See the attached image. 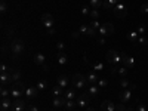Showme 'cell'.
<instances>
[{
    "instance_id": "obj_53",
    "label": "cell",
    "mask_w": 148,
    "mask_h": 111,
    "mask_svg": "<svg viewBox=\"0 0 148 111\" xmlns=\"http://www.w3.org/2000/svg\"><path fill=\"white\" fill-rule=\"evenodd\" d=\"M86 111H95V110H93L92 107H88V108H86Z\"/></svg>"
},
{
    "instance_id": "obj_48",
    "label": "cell",
    "mask_w": 148,
    "mask_h": 111,
    "mask_svg": "<svg viewBox=\"0 0 148 111\" xmlns=\"http://www.w3.org/2000/svg\"><path fill=\"white\" fill-rule=\"evenodd\" d=\"M6 71H9L8 67H6V64H2V65H0V73H6Z\"/></svg>"
},
{
    "instance_id": "obj_19",
    "label": "cell",
    "mask_w": 148,
    "mask_h": 111,
    "mask_svg": "<svg viewBox=\"0 0 148 111\" xmlns=\"http://www.w3.org/2000/svg\"><path fill=\"white\" fill-rule=\"evenodd\" d=\"M56 59H58V64L59 65H65L68 62V55L65 52H58L56 53Z\"/></svg>"
},
{
    "instance_id": "obj_1",
    "label": "cell",
    "mask_w": 148,
    "mask_h": 111,
    "mask_svg": "<svg viewBox=\"0 0 148 111\" xmlns=\"http://www.w3.org/2000/svg\"><path fill=\"white\" fill-rule=\"evenodd\" d=\"M71 83H73V88L84 90L86 88H88L89 82H88V79H86V76H83V74H74L73 79H71Z\"/></svg>"
},
{
    "instance_id": "obj_47",
    "label": "cell",
    "mask_w": 148,
    "mask_h": 111,
    "mask_svg": "<svg viewBox=\"0 0 148 111\" xmlns=\"http://www.w3.org/2000/svg\"><path fill=\"white\" fill-rule=\"evenodd\" d=\"M25 111H39V108H37V107H34V105H31V104H28Z\"/></svg>"
},
{
    "instance_id": "obj_33",
    "label": "cell",
    "mask_w": 148,
    "mask_h": 111,
    "mask_svg": "<svg viewBox=\"0 0 148 111\" xmlns=\"http://www.w3.org/2000/svg\"><path fill=\"white\" fill-rule=\"evenodd\" d=\"M0 96L2 98H10V90L6 89L5 86H2V89H0Z\"/></svg>"
},
{
    "instance_id": "obj_54",
    "label": "cell",
    "mask_w": 148,
    "mask_h": 111,
    "mask_svg": "<svg viewBox=\"0 0 148 111\" xmlns=\"http://www.w3.org/2000/svg\"><path fill=\"white\" fill-rule=\"evenodd\" d=\"M73 111H80V110H77V108H76V110H73Z\"/></svg>"
},
{
    "instance_id": "obj_35",
    "label": "cell",
    "mask_w": 148,
    "mask_h": 111,
    "mask_svg": "<svg viewBox=\"0 0 148 111\" xmlns=\"http://www.w3.org/2000/svg\"><path fill=\"white\" fill-rule=\"evenodd\" d=\"M90 67H92V70H95V71H102V70H104V64H102V62H93Z\"/></svg>"
},
{
    "instance_id": "obj_41",
    "label": "cell",
    "mask_w": 148,
    "mask_h": 111,
    "mask_svg": "<svg viewBox=\"0 0 148 111\" xmlns=\"http://www.w3.org/2000/svg\"><path fill=\"white\" fill-rule=\"evenodd\" d=\"M64 49H65L64 42H58V43H56V51H58V52H64Z\"/></svg>"
},
{
    "instance_id": "obj_20",
    "label": "cell",
    "mask_w": 148,
    "mask_h": 111,
    "mask_svg": "<svg viewBox=\"0 0 148 111\" xmlns=\"http://www.w3.org/2000/svg\"><path fill=\"white\" fill-rule=\"evenodd\" d=\"M33 61H34V64H36V65H42V67H43V65H45L46 58H45V55H43V53H40V52H39V53H36V55L33 56Z\"/></svg>"
},
{
    "instance_id": "obj_49",
    "label": "cell",
    "mask_w": 148,
    "mask_h": 111,
    "mask_svg": "<svg viewBox=\"0 0 148 111\" xmlns=\"http://www.w3.org/2000/svg\"><path fill=\"white\" fill-rule=\"evenodd\" d=\"M98 45H105V37H99V39H98Z\"/></svg>"
},
{
    "instance_id": "obj_3",
    "label": "cell",
    "mask_w": 148,
    "mask_h": 111,
    "mask_svg": "<svg viewBox=\"0 0 148 111\" xmlns=\"http://www.w3.org/2000/svg\"><path fill=\"white\" fill-rule=\"evenodd\" d=\"M9 47H10L12 55H14V56H19L24 52V42L19 40V39H14V40L10 42Z\"/></svg>"
},
{
    "instance_id": "obj_13",
    "label": "cell",
    "mask_w": 148,
    "mask_h": 111,
    "mask_svg": "<svg viewBox=\"0 0 148 111\" xmlns=\"http://www.w3.org/2000/svg\"><path fill=\"white\" fill-rule=\"evenodd\" d=\"M119 98H120V102H121V104H127V102L132 99V92H130L129 89H125L123 92H120Z\"/></svg>"
},
{
    "instance_id": "obj_27",
    "label": "cell",
    "mask_w": 148,
    "mask_h": 111,
    "mask_svg": "<svg viewBox=\"0 0 148 111\" xmlns=\"http://www.w3.org/2000/svg\"><path fill=\"white\" fill-rule=\"evenodd\" d=\"M138 37H139V34H138L136 31H129V33H127V39H129L133 45H136V42H138Z\"/></svg>"
},
{
    "instance_id": "obj_51",
    "label": "cell",
    "mask_w": 148,
    "mask_h": 111,
    "mask_svg": "<svg viewBox=\"0 0 148 111\" xmlns=\"http://www.w3.org/2000/svg\"><path fill=\"white\" fill-rule=\"evenodd\" d=\"M79 36H80V31H79V30L73 33V37H74V39H77V37H79Z\"/></svg>"
},
{
    "instance_id": "obj_28",
    "label": "cell",
    "mask_w": 148,
    "mask_h": 111,
    "mask_svg": "<svg viewBox=\"0 0 148 111\" xmlns=\"http://www.w3.org/2000/svg\"><path fill=\"white\" fill-rule=\"evenodd\" d=\"M89 5H90V8H93V9H99V8L104 6V0H90Z\"/></svg>"
},
{
    "instance_id": "obj_17",
    "label": "cell",
    "mask_w": 148,
    "mask_h": 111,
    "mask_svg": "<svg viewBox=\"0 0 148 111\" xmlns=\"http://www.w3.org/2000/svg\"><path fill=\"white\" fill-rule=\"evenodd\" d=\"M86 79H88V82H89L90 84H96V83H98V80H99L101 77L98 76V74H96L95 71H89L88 74H86Z\"/></svg>"
},
{
    "instance_id": "obj_5",
    "label": "cell",
    "mask_w": 148,
    "mask_h": 111,
    "mask_svg": "<svg viewBox=\"0 0 148 111\" xmlns=\"http://www.w3.org/2000/svg\"><path fill=\"white\" fill-rule=\"evenodd\" d=\"M113 12H114V15H116L117 18H125V16L127 15V6H126V3H125V2L117 3V5L113 8Z\"/></svg>"
},
{
    "instance_id": "obj_42",
    "label": "cell",
    "mask_w": 148,
    "mask_h": 111,
    "mask_svg": "<svg viewBox=\"0 0 148 111\" xmlns=\"http://www.w3.org/2000/svg\"><path fill=\"white\" fill-rule=\"evenodd\" d=\"M88 28H89V25H86V24H82L80 28H79L80 34H86V33H88Z\"/></svg>"
},
{
    "instance_id": "obj_24",
    "label": "cell",
    "mask_w": 148,
    "mask_h": 111,
    "mask_svg": "<svg viewBox=\"0 0 148 111\" xmlns=\"http://www.w3.org/2000/svg\"><path fill=\"white\" fill-rule=\"evenodd\" d=\"M99 90H101V88L98 84H90L89 88H88V93L92 95V96H96L98 93H99Z\"/></svg>"
},
{
    "instance_id": "obj_22",
    "label": "cell",
    "mask_w": 148,
    "mask_h": 111,
    "mask_svg": "<svg viewBox=\"0 0 148 111\" xmlns=\"http://www.w3.org/2000/svg\"><path fill=\"white\" fill-rule=\"evenodd\" d=\"M9 73H10V79H12V82H14V83L19 82V79H21V71H19V70L10 68V70H9Z\"/></svg>"
},
{
    "instance_id": "obj_38",
    "label": "cell",
    "mask_w": 148,
    "mask_h": 111,
    "mask_svg": "<svg viewBox=\"0 0 148 111\" xmlns=\"http://www.w3.org/2000/svg\"><path fill=\"white\" fill-rule=\"evenodd\" d=\"M6 10H8V2H6V0H2V2H0V12L5 14Z\"/></svg>"
},
{
    "instance_id": "obj_45",
    "label": "cell",
    "mask_w": 148,
    "mask_h": 111,
    "mask_svg": "<svg viewBox=\"0 0 148 111\" xmlns=\"http://www.w3.org/2000/svg\"><path fill=\"white\" fill-rule=\"evenodd\" d=\"M127 107H125V104H116V111H126Z\"/></svg>"
},
{
    "instance_id": "obj_32",
    "label": "cell",
    "mask_w": 148,
    "mask_h": 111,
    "mask_svg": "<svg viewBox=\"0 0 148 111\" xmlns=\"http://www.w3.org/2000/svg\"><path fill=\"white\" fill-rule=\"evenodd\" d=\"M120 86H121L123 89H127V88H130L132 84L129 83V80H127L126 77H121V79H120Z\"/></svg>"
},
{
    "instance_id": "obj_36",
    "label": "cell",
    "mask_w": 148,
    "mask_h": 111,
    "mask_svg": "<svg viewBox=\"0 0 148 111\" xmlns=\"http://www.w3.org/2000/svg\"><path fill=\"white\" fill-rule=\"evenodd\" d=\"M89 25H90L92 28H95V30L98 31V30H99V28H101V25H102V24H101L99 21H98V19H92V22L89 24Z\"/></svg>"
},
{
    "instance_id": "obj_10",
    "label": "cell",
    "mask_w": 148,
    "mask_h": 111,
    "mask_svg": "<svg viewBox=\"0 0 148 111\" xmlns=\"http://www.w3.org/2000/svg\"><path fill=\"white\" fill-rule=\"evenodd\" d=\"M121 53V64L125 65V67H127V68H133L135 67V59H133V56H129V55H126L125 52H120Z\"/></svg>"
},
{
    "instance_id": "obj_15",
    "label": "cell",
    "mask_w": 148,
    "mask_h": 111,
    "mask_svg": "<svg viewBox=\"0 0 148 111\" xmlns=\"http://www.w3.org/2000/svg\"><path fill=\"white\" fill-rule=\"evenodd\" d=\"M101 111H116V104L108 101V99H105L101 104Z\"/></svg>"
},
{
    "instance_id": "obj_18",
    "label": "cell",
    "mask_w": 148,
    "mask_h": 111,
    "mask_svg": "<svg viewBox=\"0 0 148 111\" xmlns=\"http://www.w3.org/2000/svg\"><path fill=\"white\" fill-rule=\"evenodd\" d=\"M0 83H2V86H6V84L12 83L10 73H9V71H6V73H0Z\"/></svg>"
},
{
    "instance_id": "obj_52",
    "label": "cell",
    "mask_w": 148,
    "mask_h": 111,
    "mask_svg": "<svg viewBox=\"0 0 148 111\" xmlns=\"http://www.w3.org/2000/svg\"><path fill=\"white\" fill-rule=\"evenodd\" d=\"M12 34H14V28L9 27V28H8V36H12Z\"/></svg>"
},
{
    "instance_id": "obj_37",
    "label": "cell",
    "mask_w": 148,
    "mask_h": 111,
    "mask_svg": "<svg viewBox=\"0 0 148 111\" xmlns=\"http://www.w3.org/2000/svg\"><path fill=\"white\" fill-rule=\"evenodd\" d=\"M147 42H148L147 36H139V37H138V42H136V45H139V46H145V45H147Z\"/></svg>"
},
{
    "instance_id": "obj_43",
    "label": "cell",
    "mask_w": 148,
    "mask_h": 111,
    "mask_svg": "<svg viewBox=\"0 0 148 111\" xmlns=\"http://www.w3.org/2000/svg\"><path fill=\"white\" fill-rule=\"evenodd\" d=\"M98 86H99V88L102 89V88H105V86L108 84V82L105 80V79H99V80H98V83H96Z\"/></svg>"
},
{
    "instance_id": "obj_14",
    "label": "cell",
    "mask_w": 148,
    "mask_h": 111,
    "mask_svg": "<svg viewBox=\"0 0 148 111\" xmlns=\"http://www.w3.org/2000/svg\"><path fill=\"white\" fill-rule=\"evenodd\" d=\"M65 96H58V98H53V101H52V105L53 108H64L65 107Z\"/></svg>"
},
{
    "instance_id": "obj_4",
    "label": "cell",
    "mask_w": 148,
    "mask_h": 111,
    "mask_svg": "<svg viewBox=\"0 0 148 111\" xmlns=\"http://www.w3.org/2000/svg\"><path fill=\"white\" fill-rule=\"evenodd\" d=\"M105 59L108 61L110 64H113V65H119V64L121 62V53H120V52H117V51H114V49H111V51H108V52H107Z\"/></svg>"
},
{
    "instance_id": "obj_46",
    "label": "cell",
    "mask_w": 148,
    "mask_h": 111,
    "mask_svg": "<svg viewBox=\"0 0 148 111\" xmlns=\"http://www.w3.org/2000/svg\"><path fill=\"white\" fill-rule=\"evenodd\" d=\"M136 111H147V107H145L142 102H139L138 107H136Z\"/></svg>"
},
{
    "instance_id": "obj_26",
    "label": "cell",
    "mask_w": 148,
    "mask_h": 111,
    "mask_svg": "<svg viewBox=\"0 0 148 111\" xmlns=\"http://www.w3.org/2000/svg\"><path fill=\"white\" fill-rule=\"evenodd\" d=\"M120 2H123V0H105V2H104V8L105 9H113Z\"/></svg>"
},
{
    "instance_id": "obj_2",
    "label": "cell",
    "mask_w": 148,
    "mask_h": 111,
    "mask_svg": "<svg viewBox=\"0 0 148 111\" xmlns=\"http://www.w3.org/2000/svg\"><path fill=\"white\" fill-rule=\"evenodd\" d=\"M25 86H24V83L19 80L16 83H14V86L10 88V98L12 99H18V98H22V95L25 93Z\"/></svg>"
},
{
    "instance_id": "obj_8",
    "label": "cell",
    "mask_w": 148,
    "mask_h": 111,
    "mask_svg": "<svg viewBox=\"0 0 148 111\" xmlns=\"http://www.w3.org/2000/svg\"><path fill=\"white\" fill-rule=\"evenodd\" d=\"M77 107L79 108H88L89 104H90V98H89V93H82L80 96H77Z\"/></svg>"
},
{
    "instance_id": "obj_44",
    "label": "cell",
    "mask_w": 148,
    "mask_h": 111,
    "mask_svg": "<svg viewBox=\"0 0 148 111\" xmlns=\"http://www.w3.org/2000/svg\"><path fill=\"white\" fill-rule=\"evenodd\" d=\"M139 12H141V14H144V15H147V14H148V3L142 5V6L139 8Z\"/></svg>"
},
{
    "instance_id": "obj_50",
    "label": "cell",
    "mask_w": 148,
    "mask_h": 111,
    "mask_svg": "<svg viewBox=\"0 0 148 111\" xmlns=\"http://www.w3.org/2000/svg\"><path fill=\"white\" fill-rule=\"evenodd\" d=\"M47 34H49V36L55 34V27H52V28H47Z\"/></svg>"
},
{
    "instance_id": "obj_25",
    "label": "cell",
    "mask_w": 148,
    "mask_h": 111,
    "mask_svg": "<svg viewBox=\"0 0 148 111\" xmlns=\"http://www.w3.org/2000/svg\"><path fill=\"white\" fill-rule=\"evenodd\" d=\"M65 110H68V111H73V110H76L77 108V102H76V99H67V102H65V107H64Z\"/></svg>"
},
{
    "instance_id": "obj_39",
    "label": "cell",
    "mask_w": 148,
    "mask_h": 111,
    "mask_svg": "<svg viewBox=\"0 0 148 111\" xmlns=\"http://www.w3.org/2000/svg\"><path fill=\"white\" fill-rule=\"evenodd\" d=\"M90 14V6H88V5H84V6H82V15H89Z\"/></svg>"
},
{
    "instance_id": "obj_12",
    "label": "cell",
    "mask_w": 148,
    "mask_h": 111,
    "mask_svg": "<svg viewBox=\"0 0 148 111\" xmlns=\"http://www.w3.org/2000/svg\"><path fill=\"white\" fill-rule=\"evenodd\" d=\"M12 104H14V99H12V98H2V99H0V110L9 111L12 108Z\"/></svg>"
},
{
    "instance_id": "obj_6",
    "label": "cell",
    "mask_w": 148,
    "mask_h": 111,
    "mask_svg": "<svg viewBox=\"0 0 148 111\" xmlns=\"http://www.w3.org/2000/svg\"><path fill=\"white\" fill-rule=\"evenodd\" d=\"M27 105H28V102H27L25 98H18V99H14L10 111H25Z\"/></svg>"
},
{
    "instance_id": "obj_21",
    "label": "cell",
    "mask_w": 148,
    "mask_h": 111,
    "mask_svg": "<svg viewBox=\"0 0 148 111\" xmlns=\"http://www.w3.org/2000/svg\"><path fill=\"white\" fill-rule=\"evenodd\" d=\"M56 84H59L61 88L67 89V88H68V84H70V80H68V77H67V76H59V77H58V80H56Z\"/></svg>"
},
{
    "instance_id": "obj_29",
    "label": "cell",
    "mask_w": 148,
    "mask_h": 111,
    "mask_svg": "<svg viewBox=\"0 0 148 111\" xmlns=\"http://www.w3.org/2000/svg\"><path fill=\"white\" fill-rule=\"evenodd\" d=\"M127 67H125V65H120V67H117V74L120 77H126L127 76Z\"/></svg>"
},
{
    "instance_id": "obj_34",
    "label": "cell",
    "mask_w": 148,
    "mask_h": 111,
    "mask_svg": "<svg viewBox=\"0 0 148 111\" xmlns=\"http://www.w3.org/2000/svg\"><path fill=\"white\" fill-rule=\"evenodd\" d=\"M136 33H138L139 36H147V27L142 25V24H139V25L136 27Z\"/></svg>"
},
{
    "instance_id": "obj_16",
    "label": "cell",
    "mask_w": 148,
    "mask_h": 111,
    "mask_svg": "<svg viewBox=\"0 0 148 111\" xmlns=\"http://www.w3.org/2000/svg\"><path fill=\"white\" fill-rule=\"evenodd\" d=\"M65 99H77V93H76V88H67L64 92Z\"/></svg>"
},
{
    "instance_id": "obj_31",
    "label": "cell",
    "mask_w": 148,
    "mask_h": 111,
    "mask_svg": "<svg viewBox=\"0 0 148 111\" xmlns=\"http://www.w3.org/2000/svg\"><path fill=\"white\" fill-rule=\"evenodd\" d=\"M89 16L92 18V19H99V16H101V14H99V10L98 9H90V14H89Z\"/></svg>"
},
{
    "instance_id": "obj_56",
    "label": "cell",
    "mask_w": 148,
    "mask_h": 111,
    "mask_svg": "<svg viewBox=\"0 0 148 111\" xmlns=\"http://www.w3.org/2000/svg\"><path fill=\"white\" fill-rule=\"evenodd\" d=\"M147 3H148V2H147Z\"/></svg>"
},
{
    "instance_id": "obj_30",
    "label": "cell",
    "mask_w": 148,
    "mask_h": 111,
    "mask_svg": "<svg viewBox=\"0 0 148 111\" xmlns=\"http://www.w3.org/2000/svg\"><path fill=\"white\" fill-rule=\"evenodd\" d=\"M36 88L39 89V92H42V90H45L47 88V83L45 80H39V82H37V84H36Z\"/></svg>"
},
{
    "instance_id": "obj_7",
    "label": "cell",
    "mask_w": 148,
    "mask_h": 111,
    "mask_svg": "<svg viewBox=\"0 0 148 111\" xmlns=\"http://www.w3.org/2000/svg\"><path fill=\"white\" fill-rule=\"evenodd\" d=\"M98 34H101L102 37H108L114 34V25L111 22H105L101 25V28L98 30Z\"/></svg>"
},
{
    "instance_id": "obj_11",
    "label": "cell",
    "mask_w": 148,
    "mask_h": 111,
    "mask_svg": "<svg viewBox=\"0 0 148 111\" xmlns=\"http://www.w3.org/2000/svg\"><path fill=\"white\" fill-rule=\"evenodd\" d=\"M37 93H39V89H37L36 86H31V88H27V89H25V93H24V96H25L27 102H30L33 98L37 96Z\"/></svg>"
},
{
    "instance_id": "obj_40",
    "label": "cell",
    "mask_w": 148,
    "mask_h": 111,
    "mask_svg": "<svg viewBox=\"0 0 148 111\" xmlns=\"http://www.w3.org/2000/svg\"><path fill=\"white\" fill-rule=\"evenodd\" d=\"M98 34V31L95 30V28H92L90 25H89V28H88V33H86V36H89V37H95Z\"/></svg>"
},
{
    "instance_id": "obj_9",
    "label": "cell",
    "mask_w": 148,
    "mask_h": 111,
    "mask_svg": "<svg viewBox=\"0 0 148 111\" xmlns=\"http://www.w3.org/2000/svg\"><path fill=\"white\" fill-rule=\"evenodd\" d=\"M42 24L45 25L46 30L52 28V27H55V19H53V16L51 14H43L42 15Z\"/></svg>"
},
{
    "instance_id": "obj_55",
    "label": "cell",
    "mask_w": 148,
    "mask_h": 111,
    "mask_svg": "<svg viewBox=\"0 0 148 111\" xmlns=\"http://www.w3.org/2000/svg\"><path fill=\"white\" fill-rule=\"evenodd\" d=\"M49 111H55V110H49Z\"/></svg>"
},
{
    "instance_id": "obj_23",
    "label": "cell",
    "mask_w": 148,
    "mask_h": 111,
    "mask_svg": "<svg viewBox=\"0 0 148 111\" xmlns=\"http://www.w3.org/2000/svg\"><path fill=\"white\" fill-rule=\"evenodd\" d=\"M64 88H61L59 84H56L55 88L52 89V95H53V98H58V96H64Z\"/></svg>"
}]
</instances>
